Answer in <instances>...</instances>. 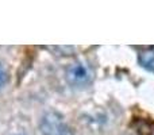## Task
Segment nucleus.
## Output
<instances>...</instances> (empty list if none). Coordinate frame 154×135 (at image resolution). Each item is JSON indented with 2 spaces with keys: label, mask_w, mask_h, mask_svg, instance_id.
<instances>
[{
  "label": "nucleus",
  "mask_w": 154,
  "mask_h": 135,
  "mask_svg": "<svg viewBox=\"0 0 154 135\" xmlns=\"http://www.w3.org/2000/svg\"><path fill=\"white\" fill-rule=\"evenodd\" d=\"M41 133L42 135H66L68 127L58 112L50 111L41 120Z\"/></svg>",
  "instance_id": "obj_1"
},
{
  "label": "nucleus",
  "mask_w": 154,
  "mask_h": 135,
  "mask_svg": "<svg viewBox=\"0 0 154 135\" xmlns=\"http://www.w3.org/2000/svg\"><path fill=\"white\" fill-rule=\"evenodd\" d=\"M7 72H5V69L0 65V89H2L3 87L5 85V82H7Z\"/></svg>",
  "instance_id": "obj_5"
},
{
  "label": "nucleus",
  "mask_w": 154,
  "mask_h": 135,
  "mask_svg": "<svg viewBox=\"0 0 154 135\" xmlns=\"http://www.w3.org/2000/svg\"><path fill=\"white\" fill-rule=\"evenodd\" d=\"M66 80L69 84L76 87H84L92 80V72L84 62H75L66 69Z\"/></svg>",
  "instance_id": "obj_2"
},
{
  "label": "nucleus",
  "mask_w": 154,
  "mask_h": 135,
  "mask_svg": "<svg viewBox=\"0 0 154 135\" xmlns=\"http://www.w3.org/2000/svg\"><path fill=\"white\" fill-rule=\"evenodd\" d=\"M138 60L143 68L154 72V51H152V50L142 51V53H139Z\"/></svg>",
  "instance_id": "obj_3"
},
{
  "label": "nucleus",
  "mask_w": 154,
  "mask_h": 135,
  "mask_svg": "<svg viewBox=\"0 0 154 135\" xmlns=\"http://www.w3.org/2000/svg\"><path fill=\"white\" fill-rule=\"evenodd\" d=\"M137 133L139 135H154V123L139 120L137 126Z\"/></svg>",
  "instance_id": "obj_4"
}]
</instances>
